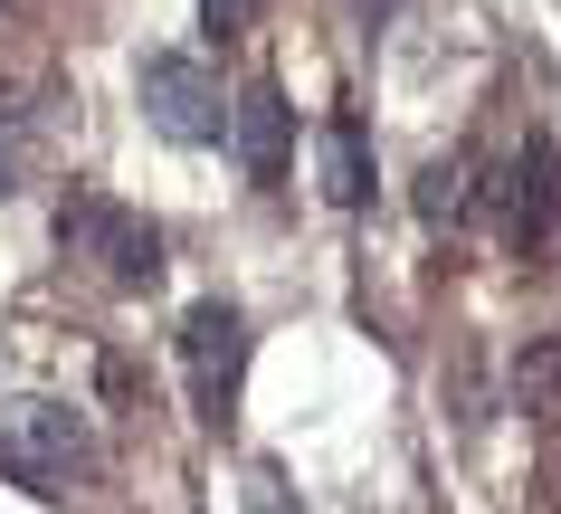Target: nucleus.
I'll return each instance as SVG.
<instances>
[{
  "label": "nucleus",
  "mask_w": 561,
  "mask_h": 514,
  "mask_svg": "<svg viewBox=\"0 0 561 514\" xmlns=\"http://www.w3.org/2000/svg\"><path fill=\"white\" fill-rule=\"evenodd\" d=\"M10 191H20V134L0 124V201H10Z\"/></svg>",
  "instance_id": "nucleus-12"
},
{
  "label": "nucleus",
  "mask_w": 561,
  "mask_h": 514,
  "mask_svg": "<svg viewBox=\"0 0 561 514\" xmlns=\"http://www.w3.org/2000/svg\"><path fill=\"white\" fill-rule=\"evenodd\" d=\"M134 105H144V124L162 134V144L201 152L229 134V95H219V77H209L201 58H181V48H152L144 67H134Z\"/></svg>",
  "instance_id": "nucleus-4"
},
{
  "label": "nucleus",
  "mask_w": 561,
  "mask_h": 514,
  "mask_svg": "<svg viewBox=\"0 0 561 514\" xmlns=\"http://www.w3.org/2000/svg\"><path fill=\"white\" fill-rule=\"evenodd\" d=\"M552 381H561V343H542V353H533V363L514 372V391H524V410H533L542 391H552Z\"/></svg>",
  "instance_id": "nucleus-10"
},
{
  "label": "nucleus",
  "mask_w": 561,
  "mask_h": 514,
  "mask_svg": "<svg viewBox=\"0 0 561 514\" xmlns=\"http://www.w3.org/2000/svg\"><path fill=\"white\" fill-rule=\"evenodd\" d=\"M390 10H400V0H362V30H390Z\"/></svg>",
  "instance_id": "nucleus-13"
},
{
  "label": "nucleus",
  "mask_w": 561,
  "mask_h": 514,
  "mask_svg": "<svg viewBox=\"0 0 561 514\" xmlns=\"http://www.w3.org/2000/svg\"><path fill=\"white\" fill-rule=\"evenodd\" d=\"M467 201H476V172H467V152H447V162H428V172H419V219H428V229L467 219Z\"/></svg>",
  "instance_id": "nucleus-8"
},
{
  "label": "nucleus",
  "mask_w": 561,
  "mask_h": 514,
  "mask_svg": "<svg viewBox=\"0 0 561 514\" xmlns=\"http://www.w3.org/2000/svg\"><path fill=\"white\" fill-rule=\"evenodd\" d=\"M201 20H209V38H238L257 20V0H201Z\"/></svg>",
  "instance_id": "nucleus-11"
},
{
  "label": "nucleus",
  "mask_w": 561,
  "mask_h": 514,
  "mask_svg": "<svg viewBox=\"0 0 561 514\" xmlns=\"http://www.w3.org/2000/svg\"><path fill=\"white\" fill-rule=\"evenodd\" d=\"M238 495H248V514H305L296 495H286V477H276V467H248V477H238Z\"/></svg>",
  "instance_id": "nucleus-9"
},
{
  "label": "nucleus",
  "mask_w": 561,
  "mask_h": 514,
  "mask_svg": "<svg viewBox=\"0 0 561 514\" xmlns=\"http://www.w3.org/2000/svg\"><path fill=\"white\" fill-rule=\"evenodd\" d=\"M181 381H191V410L209 429L238 420V391H248V315L229 296H201L181 315Z\"/></svg>",
  "instance_id": "nucleus-3"
},
{
  "label": "nucleus",
  "mask_w": 561,
  "mask_h": 514,
  "mask_svg": "<svg viewBox=\"0 0 561 514\" xmlns=\"http://www.w3.org/2000/svg\"><path fill=\"white\" fill-rule=\"evenodd\" d=\"M95 467V429L67 400H0V477H20L30 495H67Z\"/></svg>",
  "instance_id": "nucleus-1"
},
{
  "label": "nucleus",
  "mask_w": 561,
  "mask_h": 514,
  "mask_svg": "<svg viewBox=\"0 0 561 514\" xmlns=\"http://www.w3.org/2000/svg\"><path fill=\"white\" fill-rule=\"evenodd\" d=\"M314 182H324L333 210H362V201H371V124H362L353 105H333V115L314 124Z\"/></svg>",
  "instance_id": "nucleus-7"
},
{
  "label": "nucleus",
  "mask_w": 561,
  "mask_h": 514,
  "mask_svg": "<svg viewBox=\"0 0 561 514\" xmlns=\"http://www.w3.org/2000/svg\"><path fill=\"white\" fill-rule=\"evenodd\" d=\"M58 248L67 258H95L105 286H124V296H144L152 276H162V229L144 210L105 201V191H67L58 201Z\"/></svg>",
  "instance_id": "nucleus-2"
},
{
  "label": "nucleus",
  "mask_w": 561,
  "mask_h": 514,
  "mask_svg": "<svg viewBox=\"0 0 561 514\" xmlns=\"http://www.w3.org/2000/svg\"><path fill=\"white\" fill-rule=\"evenodd\" d=\"M495 229L514 248H542L561 229V152L542 144V134H524L514 144V162H504V182H495Z\"/></svg>",
  "instance_id": "nucleus-6"
},
{
  "label": "nucleus",
  "mask_w": 561,
  "mask_h": 514,
  "mask_svg": "<svg viewBox=\"0 0 561 514\" xmlns=\"http://www.w3.org/2000/svg\"><path fill=\"white\" fill-rule=\"evenodd\" d=\"M229 144H238V172L257 191H286V172H296V105H286L276 77H248L229 95Z\"/></svg>",
  "instance_id": "nucleus-5"
}]
</instances>
